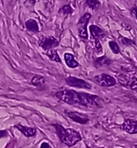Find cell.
<instances>
[{"instance_id": "6", "label": "cell", "mask_w": 137, "mask_h": 148, "mask_svg": "<svg viewBox=\"0 0 137 148\" xmlns=\"http://www.w3.org/2000/svg\"><path fill=\"white\" fill-rule=\"evenodd\" d=\"M66 83L68 86L81 89H90L91 84L82 79H79L74 76H69L66 79Z\"/></svg>"}, {"instance_id": "4", "label": "cell", "mask_w": 137, "mask_h": 148, "mask_svg": "<svg viewBox=\"0 0 137 148\" xmlns=\"http://www.w3.org/2000/svg\"><path fill=\"white\" fill-rule=\"evenodd\" d=\"M93 80L96 84L101 87H104V88L113 87L118 84L117 79H115L113 76L106 73H101L99 75H96L93 78Z\"/></svg>"}, {"instance_id": "10", "label": "cell", "mask_w": 137, "mask_h": 148, "mask_svg": "<svg viewBox=\"0 0 137 148\" xmlns=\"http://www.w3.org/2000/svg\"><path fill=\"white\" fill-rule=\"evenodd\" d=\"M15 128L17 129H18L20 132L23 134L25 137H26V138H32V137H35V134H36V129H35V128L23 126L22 124H16Z\"/></svg>"}, {"instance_id": "1", "label": "cell", "mask_w": 137, "mask_h": 148, "mask_svg": "<svg viewBox=\"0 0 137 148\" xmlns=\"http://www.w3.org/2000/svg\"><path fill=\"white\" fill-rule=\"evenodd\" d=\"M55 97L68 105L84 106L86 108H101L104 105V100L99 96L87 92H77L72 89H62L56 92Z\"/></svg>"}, {"instance_id": "20", "label": "cell", "mask_w": 137, "mask_h": 148, "mask_svg": "<svg viewBox=\"0 0 137 148\" xmlns=\"http://www.w3.org/2000/svg\"><path fill=\"white\" fill-rule=\"evenodd\" d=\"M109 47L110 50L112 51V53L114 54H119L120 53V47L118 45V43L116 41H109Z\"/></svg>"}, {"instance_id": "5", "label": "cell", "mask_w": 137, "mask_h": 148, "mask_svg": "<svg viewBox=\"0 0 137 148\" xmlns=\"http://www.w3.org/2000/svg\"><path fill=\"white\" fill-rule=\"evenodd\" d=\"M39 45L42 48L43 50L46 52L57 48L59 45V41L53 36H47V37L42 36L39 42Z\"/></svg>"}, {"instance_id": "21", "label": "cell", "mask_w": 137, "mask_h": 148, "mask_svg": "<svg viewBox=\"0 0 137 148\" xmlns=\"http://www.w3.org/2000/svg\"><path fill=\"white\" fill-rule=\"evenodd\" d=\"M78 35L83 39H88V31L87 26H80L78 29Z\"/></svg>"}, {"instance_id": "28", "label": "cell", "mask_w": 137, "mask_h": 148, "mask_svg": "<svg viewBox=\"0 0 137 148\" xmlns=\"http://www.w3.org/2000/svg\"><path fill=\"white\" fill-rule=\"evenodd\" d=\"M102 148H104V147H102Z\"/></svg>"}, {"instance_id": "12", "label": "cell", "mask_w": 137, "mask_h": 148, "mask_svg": "<svg viewBox=\"0 0 137 148\" xmlns=\"http://www.w3.org/2000/svg\"><path fill=\"white\" fill-rule=\"evenodd\" d=\"M30 84L34 85L35 87L37 88L39 91H43L45 89V86H46V80L42 76V75H35V76L31 79Z\"/></svg>"}, {"instance_id": "11", "label": "cell", "mask_w": 137, "mask_h": 148, "mask_svg": "<svg viewBox=\"0 0 137 148\" xmlns=\"http://www.w3.org/2000/svg\"><path fill=\"white\" fill-rule=\"evenodd\" d=\"M112 60L109 58L106 55L99 57L94 60V66L95 68H103L108 67L112 65Z\"/></svg>"}, {"instance_id": "24", "label": "cell", "mask_w": 137, "mask_h": 148, "mask_svg": "<svg viewBox=\"0 0 137 148\" xmlns=\"http://www.w3.org/2000/svg\"><path fill=\"white\" fill-rule=\"evenodd\" d=\"M131 13L136 17V19L137 20V6H134L131 8Z\"/></svg>"}, {"instance_id": "18", "label": "cell", "mask_w": 137, "mask_h": 148, "mask_svg": "<svg viewBox=\"0 0 137 148\" xmlns=\"http://www.w3.org/2000/svg\"><path fill=\"white\" fill-rule=\"evenodd\" d=\"M85 4L90 9L97 10L101 6V2L99 0H85Z\"/></svg>"}, {"instance_id": "14", "label": "cell", "mask_w": 137, "mask_h": 148, "mask_svg": "<svg viewBox=\"0 0 137 148\" xmlns=\"http://www.w3.org/2000/svg\"><path fill=\"white\" fill-rule=\"evenodd\" d=\"M26 28L28 29L29 31L33 32V33H38L39 31L38 22L35 19H29L25 23Z\"/></svg>"}, {"instance_id": "13", "label": "cell", "mask_w": 137, "mask_h": 148, "mask_svg": "<svg viewBox=\"0 0 137 148\" xmlns=\"http://www.w3.org/2000/svg\"><path fill=\"white\" fill-rule=\"evenodd\" d=\"M64 60L66 66L71 69H76L79 66V63L76 60L74 55H72L71 53H64Z\"/></svg>"}, {"instance_id": "26", "label": "cell", "mask_w": 137, "mask_h": 148, "mask_svg": "<svg viewBox=\"0 0 137 148\" xmlns=\"http://www.w3.org/2000/svg\"><path fill=\"white\" fill-rule=\"evenodd\" d=\"M40 148H52L51 146L48 143H42V144L40 145Z\"/></svg>"}, {"instance_id": "16", "label": "cell", "mask_w": 137, "mask_h": 148, "mask_svg": "<svg viewBox=\"0 0 137 148\" xmlns=\"http://www.w3.org/2000/svg\"><path fill=\"white\" fill-rule=\"evenodd\" d=\"M91 17H92V15L90 14V12H85V14H83L80 16V18L78 21V25H80V26H87Z\"/></svg>"}, {"instance_id": "19", "label": "cell", "mask_w": 137, "mask_h": 148, "mask_svg": "<svg viewBox=\"0 0 137 148\" xmlns=\"http://www.w3.org/2000/svg\"><path fill=\"white\" fill-rule=\"evenodd\" d=\"M119 41H120V43H122V44H123L124 46H127V47H131V46H133V45L136 44L134 40L129 38H127V37H123L122 35H120Z\"/></svg>"}, {"instance_id": "9", "label": "cell", "mask_w": 137, "mask_h": 148, "mask_svg": "<svg viewBox=\"0 0 137 148\" xmlns=\"http://www.w3.org/2000/svg\"><path fill=\"white\" fill-rule=\"evenodd\" d=\"M89 29L91 34V38L95 41H97V40L101 41L105 37V31L101 27H99L96 25H90Z\"/></svg>"}, {"instance_id": "8", "label": "cell", "mask_w": 137, "mask_h": 148, "mask_svg": "<svg viewBox=\"0 0 137 148\" xmlns=\"http://www.w3.org/2000/svg\"><path fill=\"white\" fill-rule=\"evenodd\" d=\"M121 129L129 134H137V120L134 119H125L121 124Z\"/></svg>"}, {"instance_id": "17", "label": "cell", "mask_w": 137, "mask_h": 148, "mask_svg": "<svg viewBox=\"0 0 137 148\" xmlns=\"http://www.w3.org/2000/svg\"><path fill=\"white\" fill-rule=\"evenodd\" d=\"M74 12V9L72 8L71 4H65L60 9L58 10V13L63 15V16H68L71 15Z\"/></svg>"}, {"instance_id": "27", "label": "cell", "mask_w": 137, "mask_h": 148, "mask_svg": "<svg viewBox=\"0 0 137 148\" xmlns=\"http://www.w3.org/2000/svg\"><path fill=\"white\" fill-rule=\"evenodd\" d=\"M132 148H137V145H134L132 147Z\"/></svg>"}, {"instance_id": "3", "label": "cell", "mask_w": 137, "mask_h": 148, "mask_svg": "<svg viewBox=\"0 0 137 148\" xmlns=\"http://www.w3.org/2000/svg\"><path fill=\"white\" fill-rule=\"evenodd\" d=\"M117 81L127 89L137 91V77L133 74L120 73L117 75Z\"/></svg>"}, {"instance_id": "23", "label": "cell", "mask_w": 137, "mask_h": 148, "mask_svg": "<svg viewBox=\"0 0 137 148\" xmlns=\"http://www.w3.org/2000/svg\"><path fill=\"white\" fill-rule=\"evenodd\" d=\"M95 46L98 53H100L103 52V47H102V44H101V43H100V41H99V40L95 41Z\"/></svg>"}, {"instance_id": "15", "label": "cell", "mask_w": 137, "mask_h": 148, "mask_svg": "<svg viewBox=\"0 0 137 148\" xmlns=\"http://www.w3.org/2000/svg\"><path fill=\"white\" fill-rule=\"evenodd\" d=\"M45 54L47 56L48 58H49L51 61L55 62H58V63H61L62 60L59 55L57 54V52L54 49H51V50H48V51H46L45 52Z\"/></svg>"}, {"instance_id": "25", "label": "cell", "mask_w": 137, "mask_h": 148, "mask_svg": "<svg viewBox=\"0 0 137 148\" xmlns=\"http://www.w3.org/2000/svg\"><path fill=\"white\" fill-rule=\"evenodd\" d=\"M8 131L7 130H0V138H6V137H8Z\"/></svg>"}, {"instance_id": "7", "label": "cell", "mask_w": 137, "mask_h": 148, "mask_svg": "<svg viewBox=\"0 0 137 148\" xmlns=\"http://www.w3.org/2000/svg\"><path fill=\"white\" fill-rule=\"evenodd\" d=\"M68 118L72 119L74 122L80 124H87L90 122V118L88 115H85L83 113H80L77 111H67L66 112Z\"/></svg>"}, {"instance_id": "22", "label": "cell", "mask_w": 137, "mask_h": 148, "mask_svg": "<svg viewBox=\"0 0 137 148\" xmlns=\"http://www.w3.org/2000/svg\"><path fill=\"white\" fill-rule=\"evenodd\" d=\"M36 3V0H25L24 4L26 8H33Z\"/></svg>"}, {"instance_id": "2", "label": "cell", "mask_w": 137, "mask_h": 148, "mask_svg": "<svg viewBox=\"0 0 137 148\" xmlns=\"http://www.w3.org/2000/svg\"><path fill=\"white\" fill-rule=\"evenodd\" d=\"M53 126L56 130L57 137L61 140L62 143L69 147H74L82 140L80 134L75 129L71 128L66 129L59 124H53Z\"/></svg>"}]
</instances>
